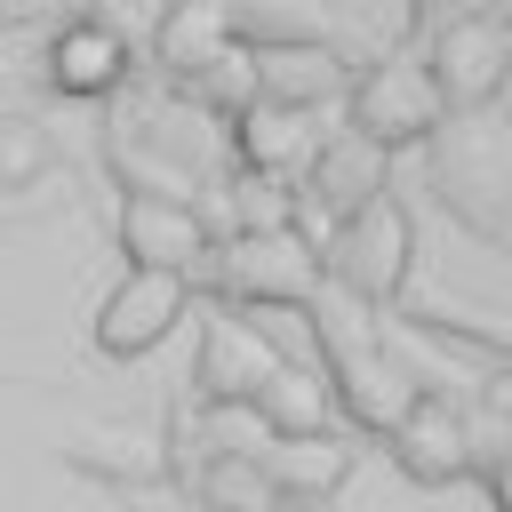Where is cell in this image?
<instances>
[{
	"mask_svg": "<svg viewBox=\"0 0 512 512\" xmlns=\"http://www.w3.org/2000/svg\"><path fill=\"white\" fill-rule=\"evenodd\" d=\"M432 136H440V144H432L440 200H448L472 232H488V240L512 248V120H480V112H464L456 128L440 120Z\"/></svg>",
	"mask_w": 512,
	"mask_h": 512,
	"instance_id": "6da1fadb",
	"label": "cell"
},
{
	"mask_svg": "<svg viewBox=\"0 0 512 512\" xmlns=\"http://www.w3.org/2000/svg\"><path fill=\"white\" fill-rule=\"evenodd\" d=\"M200 280H216L232 304H312L320 256H312L304 224H288V232H232V240H208Z\"/></svg>",
	"mask_w": 512,
	"mask_h": 512,
	"instance_id": "7a4b0ae2",
	"label": "cell"
},
{
	"mask_svg": "<svg viewBox=\"0 0 512 512\" xmlns=\"http://www.w3.org/2000/svg\"><path fill=\"white\" fill-rule=\"evenodd\" d=\"M232 24H240V16H232L224 0H168V8H160V32H152L160 72L192 88V80H200V72L232 48Z\"/></svg>",
	"mask_w": 512,
	"mask_h": 512,
	"instance_id": "5bb4252c",
	"label": "cell"
},
{
	"mask_svg": "<svg viewBox=\"0 0 512 512\" xmlns=\"http://www.w3.org/2000/svg\"><path fill=\"white\" fill-rule=\"evenodd\" d=\"M184 296H192V280H176V272H120V288H112L104 312H96V344H104L112 360H144L152 344L176 336Z\"/></svg>",
	"mask_w": 512,
	"mask_h": 512,
	"instance_id": "ba28073f",
	"label": "cell"
},
{
	"mask_svg": "<svg viewBox=\"0 0 512 512\" xmlns=\"http://www.w3.org/2000/svg\"><path fill=\"white\" fill-rule=\"evenodd\" d=\"M440 120H448V104H440V88H432V72L416 56H384L344 88V128L368 136L376 152H400V144L432 136Z\"/></svg>",
	"mask_w": 512,
	"mask_h": 512,
	"instance_id": "3957f363",
	"label": "cell"
},
{
	"mask_svg": "<svg viewBox=\"0 0 512 512\" xmlns=\"http://www.w3.org/2000/svg\"><path fill=\"white\" fill-rule=\"evenodd\" d=\"M200 504L208 512H272L280 504V488L264 480V464L256 456H200Z\"/></svg>",
	"mask_w": 512,
	"mask_h": 512,
	"instance_id": "d6986e66",
	"label": "cell"
},
{
	"mask_svg": "<svg viewBox=\"0 0 512 512\" xmlns=\"http://www.w3.org/2000/svg\"><path fill=\"white\" fill-rule=\"evenodd\" d=\"M320 264H328L336 288H352L360 304L400 296V280H408V208L376 192L368 208H352L344 224H328V256H320Z\"/></svg>",
	"mask_w": 512,
	"mask_h": 512,
	"instance_id": "277c9868",
	"label": "cell"
},
{
	"mask_svg": "<svg viewBox=\"0 0 512 512\" xmlns=\"http://www.w3.org/2000/svg\"><path fill=\"white\" fill-rule=\"evenodd\" d=\"M256 416L272 424V440L328 432V416H336V384H328V368H320V360H280L272 384L256 392Z\"/></svg>",
	"mask_w": 512,
	"mask_h": 512,
	"instance_id": "2e32d148",
	"label": "cell"
},
{
	"mask_svg": "<svg viewBox=\"0 0 512 512\" xmlns=\"http://www.w3.org/2000/svg\"><path fill=\"white\" fill-rule=\"evenodd\" d=\"M184 440L200 456H264L272 424L256 416V400H200V416H184Z\"/></svg>",
	"mask_w": 512,
	"mask_h": 512,
	"instance_id": "ac0fdd59",
	"label": "cell"
},
{
	"mask_svg": "<svg viewBox=\"0 0 512 512\" xmlns=\"http://www.w3.org/2000/svg\"><path fill=\"white\" fill-rule=\"evenodd\" d=\"M120 248H128V272H176V280H192L208 264V216L192 200L128 192L120 200Z\"/></svg>",
	"mask_w": 512,
	"mask_h": 512,
	"instance_id": "52a82bcc",
	"label": "cell"
},
{
	"mask_svg": "<svg viewBox=\"0 0 512 512\" xmlns=\"http://www.w3.org/2000/svg\"><path fill=\"white\" fill-rule=\"evenodd\" d=\"M256 64V96L264 104H296V112H320L328 96H344V56L328 40H256L248 48Z\"/></svg>",
	"mask_w": 512,
	"mask_h": 512,
	"instance_id": "7c38bea8",
	"label": "cell"
},
{
	"mask_svg": "<svg viewBox=\"0 0 512 512\" xmlns=\"http://www.w3.org/2000/svg\"><path fill=\"white\" fill-rule=\"evenodd\" d=\"M232 152H240V176H272V184H296L320 152V112H296V104H248L232 112Z\"/></svg>",
	"mask_w": 512,
	"mask_h": 512,
	"instance_id": "9c48e42d",
	"label": "cell"
},
{
	"mask_svg": "<svg viewBox=\"0 0 512 512\" xmlns=\"http://www.w3.org/2000/svg\"><path fill=\"white\" fill-rule=\"evenodd\" d=\"M280 360H288V352L264 336V320H248V312H208V320H200V344H192V392H200V400H256Z\"/></svg>",
	"mask_w": 512,
	"mask_h": 512,
	"instance_id": "8992f818",
	"label": "cell"
},
{
	"mask_svg": "<svg viewBox=\"0 0 512 512\" xmlns=\"http://www.w3.org/2000/svg\"><path fill=\"white\" fill-rule=\"evenodd\" d=\"M256 464H264V480H272L280 496H328V488L352 472V448H344L336 432H296V440H272Z\"/></svg>",
	"mask_w": 512,
	"mask_h": 512,
	"instance_id": "e0dca14e",
	"label": "cell"
},
{
	"mask_svg": "<svg viewBox=\"0 0 512 512\" xmlns=\"http://www.w3.org/2000/svg\"><path fill=\"white\" fill-rule=\"evenodd\" d=\"M424 72H432L440 104L480 112L496 88H512V24L504 16H448L432 56H424Z\"/></svg>",
	"mask_w": 512,
	"mask_h": 512,
	"instance_id": "5b68a950",
	"label": "cell"
},
{
	"mask_svg": "<svg viewBox=\"0 0 512 512\" xmlns=\"http://www.w3.org/2000/svg\"><path fill=\"white\" fill-rule=\"evenodd\" d=\"M296 224V192L272 176H240L232 184V232H288Z\"/></svg>",
	"mask_w": 512,
	"mask_h": 512,
	"instance_id": "ffe728a7",
	"label": "cell"
},
{
	"mask_svg": "<svg viewBox=\"0 0 512 512\" xmlns=\"http://www.w3.org/2000/svg\"><path fill=\"white\" fill-rule=\"evenodd\" d=\"M48 80H56L64 96H112V88L128 80V40H120L112 24L80 16V24H64V32L48 40Z\"/></svg>",
	"mask_w": 512,
	"mask_h": 512,
	"instance_id": "9a60e30c",
	"label": "cell"
},
{
	"mask_svg": "<svg viewBox=\"0 0 512 512\" xmlns=\"http://www.w3.org/2000/svg\"><path fill=\"white\" fill-rule=\"evenodd\" d=\"M384 160H392V152H376V144L352 136V128L320 136V152H312V168H304V184H296V216L320 208L328 224H344L352 208H368V200L384 192Z\"/></svg>",
	"mask_w": 512,
	"mask_h": 512,
	"instance_id": "30bf717a",
	"label": "cell"
},
{
	"mask_svg": "<svg viewBox=\"0 0 512 512\" xmlns=\"http://www.w3.org/2000/svg\"><path fill=\"white\" fill-rule=\"evenodd\" d=\"M392 456H400V472H416V480H456V472H472V424L448 408V400H416L400 424H392Z\"/></svg>",
	"mask_w": 512,
	"mask_h": 512,
	"instance_id": "4fadbf2b",
	"label": "cell"
},
{
	"mask_svg": "<svg viewBox=\"0 0 512 512\" xmlns=\"http://www.w3.org/2000/svg\"><path fill=\"white\" fill-rule=\"evenodd\" d=\"M320 368H328L336 400H344L368 432H392V424L424 400V392H416V384H408V376H400V368H392L368 336H328V360H320Z\"/></svg>",
	"mask_w": 512,
	"mask_h": 512,
	"instance_id": "8fae6325",
	"label": "cell"
}]
</instances>
